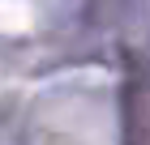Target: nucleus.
Masks as SVG:
<instances>
[{
	"label": "nucleus",
	"mask_w": 150,
	"mask_h": 145,
	"mask_svg": "<svg viewBox=\"0 0 150 145\" xmlns=\"http://www.w3.org/2000/svg\"><path fill=\"white\" fill-rule=\"evenodd\" d=\"M125 137L129 145H150V81L129 77L125 85Z\"/></svg>",
	"instance_id": "1"
}]
</instances>
